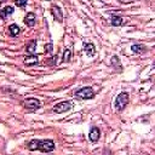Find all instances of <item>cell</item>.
Returning <instances> with one entry per match:
<instances>
[{
  "label": "cell",
  "instance_id": "ffe728a7",
  "mask_svg": "<svg viewBox=\"0 0 155 155\" xmlns=\"http://www.w3.org/2000/svg\"><path fill=\"white\" fill-rule=\"evenodd\" d=\"M45 48H46V50H45V52H46V53H51V52H52V42L47 44V45L45 46Z\"/></svg>",
  "mask_w": 155,
  "mask_h": 155
},
{
  "label": "cell",
  "instance_id": "6da1fadb",
  "mask_svg": "<svg viewBox=\"0 0 155 155\" xmlns=\"http://www.w3.org/2000/svg\"><path fill=\"white\" fill-rule=\"evenodd\" d=\"M75 97L79 99H92L94 97V91L92 87H82L75 92Z\"/></svg>",
  "mask_w": 155,
  "mask_h": 155
},
{
  "label": "cell",
  "instance_id": "8992f818",
  "mask_svg": "<svg viewBox=\"0 0 155 155\" xmlns=\"http://www.w3.org/2000/svg\"><path fill=\"white\" fill-rule=\"evenodd\" d=\"M51 13H52L54 21H57L58 23H62V22H63V15H62V11H61V8H59L57 5L51 6Z\"/></svg>",
  "mask_w": 155,
  "mask_h": 155
},
{
  "label": "cell",
  "instance_id": "5bb4252c",
  "mask_svg": "<svg viewBox=\"0 0 155 155\" xmlns=\"http://www.w3.org/2000/svg\"><path fill=\"white\" fill-rule=\"evenodd\" d=\"M125 23V19L124 18H121V17H119V16H113L111 17V24L114 25V27H120V25H122Z\"/></svg>",
  "mask_w": 155,
  "mask_h": 155
},
{
  "label": "cell",
  "instance_id": "9a60e30c",
  "mask_svg": "<svg viewBox=\"0 0 155 155\" xmlns=\"http://www.w3.org/2000/svg\"><path fill=\"white\" fill-rule=\"evenodd\" d=\"M132 51L134 52V53H144L145 51H147V48H145V46L144 45H140V44H136V45H132Z\"/></svg>",
  "mask_w": 155,
  "mask_h": 155
},
{
  "label": "cell",
  "instance_id": "2e32d148",
  "mask_svg": "<svg viewBox=\"0 0 155 155\" xmlns=\"http://www.w3.org/2000/svg\"><path fill=\"white\" fill-rule=\"evenodd\" d=\"M35 47H36V40H31V41L27 45L25 51H27L28 53H34V52H35Z\"/></svg>",
  "mask_w": 155,
  "mask_h": 155
},
{
  "label": "cell",
  "instance_id": "8fae6325",
  "mask_svg": "<svg viewBox=\"0 0 155 155\" xmlns=\"http://www.w3.org/2000/svg\"><path fill=\"white\" fill-rule=\"evenodd\" d=\"M13 7L12 6H6V7H4L2 10H0V18H2V19H5V18H7L10 15H12L13 13Z\"/></svg>",
  "mask_w": 155,
  "mask_h": 155
},
{
  "label": "cell",
  "instance_id": "277c9868",
  "mask_svg": "<svg viewBox=\"0 0 155 155\" xmlns=\"http://www.w3.org/2000/svg\"><path fill=\"white\" fill-rule=\"evenodd\" d=\"M73 107V103L70 101H64V102H59L57 103L54 107H53V111L57 113V114H61V113H65L68 110H70Z\"/></svg>",
  "mask_w": 155,
  "mask_h": 155
},
{
  "label": "cell",
  "instance_id": "ba28073f",
  "mask_svg": "<svg viewBox=\"0 0 155 155\" xmlns=\"http://www.w3.org/2000/svg\"><path fill=\"white\" fill-rule=\"evenodd\" d=\"M23 62H24L25 65H35V64L39 63V57L36 54H30L29 53V56H25L24 57V61Z\"/></svg>",
  "mask_w": 155,
  "mask_h": 155
},
{
  "label": "cell",
  "instance_id": "7402d4cb",
  "mask_svg": "<svg viewBox=\"0 0 155 155\" xmlns=\"http://www.w3.org/2000/svg\"><path fill=\"white\" fill-rule=\"evenodd\" d=\"M2 1H4V0H0V5H1V4H2Z\"/></svg>",
  "mask_w": 155,
  "mask_h": 155
},
{
  "label": "cell",
  "instance_id": "4fadbf2b",
  "mask_svg": "<svg viewBox=\"0 0 155 155\" xmlns=\"http://www.w3.org/2000/svg\"><path fill=\"white\" fill-rule=\"evenodd\" d=\"M8 31H10V35L11 36H17L18 34H19V31H21V28L17 25V24H11L10 27H8Z\"/></svg>",
  "mask_w": 155,
  "mask_h": 155
},
{
  "label": "cell",
  "instance_id": "44dd1931",
  "mask_svg": "<svg viewBox=\"0 0 155 155\" xmlns=\"http://www.w3.org/2000/svg\"><path fill=\"white\" fill-rule=\"evenodd\" d=\"M134 0H120L121 4H130V2H133Z\"/></svg>",
  "mask_w": 155,
  "mask_h": 155
},
{
  "label": "cell",
  "instance_id": "30bf717a",
  "mask_svg": "<svg viewBox=\"0 0 155 155\" xmlns=\"http://www.w3.org/2000/svg\"><path fill=\"white\" fill-rule=\"evenodd\" d=\"M35 15L33 13V12H29V13H27L25 15V17H24V23L28 25V27H34L35 25Z\"/></svg>",
  "mask_w": 155,
  "mask_h": 155
},
{
  "label": "cell",
  "instance_id": "7a4b0ae2",
  "mask_svg": "<svg viewBox=\"0 0 155 155\" xmlns=\"http://www.w3.org/2000/svg\"><path fill=\"white\" fill-rule=\"evenodd\" d=\"M128 103V93L127 92H121L117 94L115 99V109L116 110H124L125 107Z\"/></svg>",
  "mask_w": 155,
  "mask_h": 155
},
{
  "label": "cell",
  "instance_id": "52a82bcc",
  "mask_svg": "<svg viewBox=\"0 0 155 155\" xmlns=\"http://www.w3.org/2000/svg\"><path fill=\"white\" fill-rule=\"evenodd\" d=\"M99 136H101V131H99V128H98V127H92V128L90 130L88 138H90V140H91V142L96 143V142L99 139Z\"/></svg>",
  "mask_w": 155,
  "mask_h": 155
},
{
  "label": "cell",
  "instance_id": "e0dca14e",
  "mask_svg": "<svg viewBox=\"0 0 155 155\" xmlns=\"http://www.w3.org/2000/svg\"><path fill=\"white\" fill-rule=\"evenodd\" d=\"M70 58H71V50H70V48H65V50H64V52H63L62 62L67 63V62H69V61H70Z\"/></svg>",
  "mask_w": 155,
  "mask_h": 155
},
{
  "label": "cell",
  "instance_id": "5b68a950",
  "mask_svg": "<svg viewBox=\"0 0 155 155\" xmlns=\"http://www.w3.org/2000/svg\"><path fill=\"white\" fill-rule=\"evenodd\" d=\"M23 107L25 109H28L29 111H34V110L40 108V102L36 98H27L23 102Z\"/></svg>",
  "mask_w": 155,
  "mask_h": 155
},
{
  "label": "cell",
  "instance_id": "9c48e42d",
  "mask_svg": "<svg viewBox=\"0 0 155 155\" xmlns=\"http://www.w3.org/2000/svg\"><path fill=\"white\" fill-rule=\"evenodd\" d=\"M84 51H85V53H86L87 56L92 57V56L96 54V46H94L93 44H91V42L84 44Z\"/></svg>",
  "mask_w": 155,
  "mask_h": 155
},
{
  "label": "cell",
  "instance_id": "ac0fdd59",
  "mask_svg": "<svg viewBox=\"0 0 155 155\" xmlns=\"http://www.w3.org/2000/svg\"><path fill=\"white\" fill-rule=\"evenodd\" d=\"M38 142H39V139H31V140L28 143V149H29L30 151L38 150Z\"/></svg>",
  "mask_w": 155,
  "mask_h": 155
},
{
  "label": "cell",
  "instance_id": "d6986e66",
  "mask_svg": "<svg viewBox=\"0 0 155 155\" xmlns=\"http://www.w3.org/2000/svg\"><path fill=\"white\" fill-rule=\"evenodd\" d=\"M15 2H16V5H17L18 7H24V6L27 5L28 0H15Z\"/></svg>",
  "mask_w": 155,
  "mask_h": 155
},
{
  "label": "cell",
  "instance_id": "7c38bea8",
  "mask_svg": "<svg viewBox=\"0 0 155 155\" xmlns=\"http://www.w3.org/2000/svg\"><path fill=\"white\" fill-rule=\"evenodd\" d=\"M111 65L115 68V69H117V71H122V65H121V63H120V59H119V57L117 56H113L111 57Z\"/></svg>",
  "mask_w": 155,
  "mask_h": 155
},
{
  "label": "cell",
  "instance_id": "3957f363",
  "mask_svg": "<svg viewBox=\"0 0 155 155\" xmlns=\"http://www.w3.org/2000/svg\"><path fill=\"white\" fill-rule=\"evenodd\" d=\"M38 149L42 153H50L54 150V143L51 139H42L38 142Z\"/></svg>",
  "mask_w": 155,
  "mask_h": 155
}]
</instances>
